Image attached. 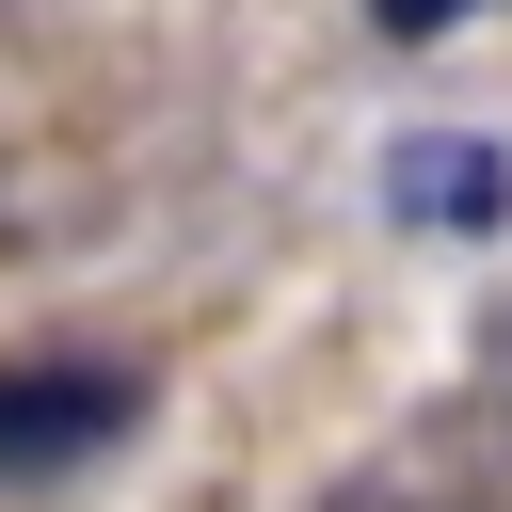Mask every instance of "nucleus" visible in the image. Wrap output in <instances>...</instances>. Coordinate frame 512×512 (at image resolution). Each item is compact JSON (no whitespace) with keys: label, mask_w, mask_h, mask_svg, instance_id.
<instances>
[{"label":"nucleus","mask_w":512,"mask_h":512,"mask_svg":"<svg viewBox=\"0 0 512 512\" xmlns=\"http://www.w3.org/2000/svg\"><path fill=\"white\" fill-rule=\"evenodd\" d=\"M128 416H144V384L112 352H16L0 368V480H64V464L128 448Z\"/></svg>","instance_id":"f257e3e1"},{"label":"nucleus","mask_w":512,"mask_h":512,"mask_svg":"<svg viewBox=\"0 0 512 512\" xmlns=\"http://www.w3.org/2000/svg\"><path fill=\"white\" fill-rule=\"evenodd\" d=\"M384 208L432 224V240H480V224H512V144H480V128H416V144H384Z\"/></svg>","instance_id":"f03ea898"},{"label":"nucleus","mask_w":512,"mask_h":512,"mask_svg":"<svg viewBox=\"0 0 512 512\" xmlns=\"http://www.w3.org/2000/svg\"><path fill=\"white\" fill-rule=\"evenodd\" d=\"M464 16H480V0H368V32H384V48H416V32H464Z\"/></svg>","instance_id":"7ed1b4c3"}]
</instances>
